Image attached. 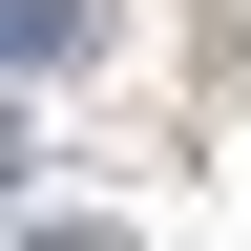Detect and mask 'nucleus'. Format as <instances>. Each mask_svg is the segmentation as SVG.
<instances>
[{
    "label": "nucleus",
    "mask_w": 251,
    "mask_h": 251,
    "mask_svg": "<svg viewBox=\"0 0 251 251\" xmlns=\"http://www.w3.org/2000/svg\"><path fill=\"white\" fill-rule=\"evenodd\" d=\"M105 42V0H0V63H84Z\"/></svg>",
    "instance_id": "nucleus-1"
},
{
    "label": "nucleus",
    "mask_w": 251,
    "mask_h": 251,
    "mask_svg": "<svg viewBox=\"0 0 251 251\" xmlns=\"http://www.w3.org/2000/svg\"><path fill=\"white\" fill-rule=\"evenodd\" d=\"M0 188H21V105H0Z\"/></svg>",
    "instance_id": "nucleus-2"
},
{
    "label": "nucleus",
    "mask_w": 251,
    "mask_h": 251,
    "mask_svg": "<svg viewBox=\"0 0 251 251\" xmlns=\"http://www.w3.org/2000/svg\"><path fill=\"white\" fill-rule=\"evenodd\" d=\"M42 251H105V230H42Z\"/></svg>",
    "instance_id": "nucleus-3"
}]
</instances>
